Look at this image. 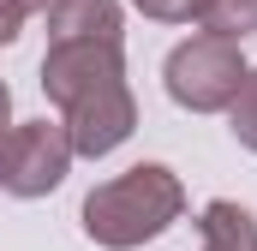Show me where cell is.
Instances as JSON below:
<instances>
[{
	"instance_id": "obj_3",
	"label": "cell",
	"mask_w": 257,
	"mask_h": 251,
	"mask_svg": "<svg viewBox=\"0 0 257 251\" xmlns=\"http://www.w3.org/2000/svg\"><path fill=\"white\" fill-rule=\"evenodd\" d=\"M72 168V138L60 120H24L0 138V191L6 197H48Z\"/></svg>"
},
{
	"instance_id": "obj_5",
	"label": "cell",
	"mask_w": 257,
	"mask_h": 251,
	"mask_svg": "<svg viewBox=\"0 0 257 251\" xmlns=\"http://www.w3.org/2000/svg\"><path fill=\"white\" fill-rule=\"evenodd\" d=\"M126 78V48L120 42H60L42 54V96L54 108H72L78 96L120 84Z\"/></svg>"
},
{
	"instance_id": "obj_12",
	"label": "cell",
	"mask_w": 257,
	"mask_h": 251,
	"mask_svg": "<svg viewBox=\"0 0 257 251\" xmlns=\"http://www.w3.org/2000/svg\"><path fill=\"white\" fill-rule=\"evenodd\" d=\"M6 120H12V90H6V84H0V138H6V132H12V126H6Z\"/></svg>"
},
{
	"instance_id": "obj_10",
	"label": "cell",
	"mask_w": 257,
	"mask_h": 251,
	"mask_svg": "<svg viewBox=\"0 0 257 251\" xmlns=\"http://www.w3.org/2000/svg\"><path fill=\"white\" fill-rule=\"evenodd\" d=\"M132 6H138L144 18H162V24H186L197 0H132Z\"/></svg>"
},
{
	"instance_id": "obj_2",
	"label": "cell",
	"mask_w": 257,
	"mask_h": 251,
	"mask_svg": "<svg viewBox=\"0 0 257 251\" xmlns=\"http://www.w3.org/2000/svg\"><path fill=\"white\" fill-rule=\"evenodd\" d=\"M245 72H251V66L239 60V42H221V36H192V42H180V48L168 54V66H162L168 96H174L180 108H192V114H221V108H233Z\"/></svg>"
},
{
	"instance_id": "obj_7",
	"label": "cell",
	"mask_w": 257,
	"mask_h": 251,
	"mask_svg": "<svg viewBox=\"0 0 257 251\" xmlns=\"http://www.w3.org/2000/svg\"><path fill=\"white\" fill-rule=\"evenodd\" d=\"M197 233H203V251H257V221H251V209H239L233 197L203 203Z\"/></svg>"
},
{
	"instance_id": "obj_8",
	"label": "cell",
	"mask_w": 257,
	"mask_h": 251,
	"mask_svg": "<svg viewBox=\"0 0 257 251\" xmlns=\"http://www.w3.org/2000/svg\"><path fill=\"white\" fill-rule=\"evenodd\" d=\"M192 18L203 24V36H221V42L257 36V0H197Z\"/></svg>"
},
{
	"instance_id": "obj_9",
	"label": "cell",
	"mask_w": 257,
	"mask_h": 251,
	"mask_svg": "<svg viewBox=\"0 0 257 251\" xmlns=\"http://www.w3.org/2000/svg\"><path fill=\"white\" fill-rule=\"evenodd\" d=\"M227 126H233L239 150L257 156V66L245 72V84H239V96H233V108H227Z\"/></svg>"
},
{
	"instance_id": "obj_1",
	"label": "cell",
	"mask_w": 257,
	"mask_h": 251,
	"mask_svg": "<svg viewBox=\"0 0 257 251\" xmlns=\"http://www.w3.org/2000/svg\"><path fill=\"white\" fill-rule=\"evenodd\" d=\"M180 209H186L180 174L162 168V162H138V168H126V174H114V180H102L90 191L84 209H78V221H84L90 245L132 251L144 239H156V233H168L180 221Z\"/></svg>"
},
{
	"instance_id": "obj_11",
	"label": "cell",
	"mask_w": 257,
	"mask_h": 251,
	"mask_svg": "<svg viewBox=\"0 0 257 251\" xmlns=\"http://www.w3.org/2000/svg\"><path fill=\"white\" fill-rule=\"evenodd\" d=\"M24 18H30V12H24L18 0H0V48H6V42H18V30H24Z\"/></svg>"
},
{
	"instance_id": "obj_13",
	"label": "cell",
	"mask_w": 257,
	"mask_h": 251,
	"mask_svg": "<svg viewBox=\"0 0 257 251\" xmlns=\"http://www.w3.org/2000/svg\"><path fill=\"white\" fill-rule=\"evenodd\" d=\"M18 6H24V12H48V0H18Z\"/></svg>"
},
{
	"instance_id": "obj_6",
	"label": "cell",
	"mask_w": 257,
	"mask_h": 251,
	"mask_svg": "<svg viewBox=\"0 0 257 251\" xmlns=\"http://www.w3.org/2000/svg\"><path fill=\"white\" fill-rule=\"evenodd\" d=\"M60 42H126L120 0H48V48Z\"/></svg>"
},
{
	"instance_id": "obj_4",
	"label": "cell",
	"mask_w": 257,
	"mask_h": 251,
	"mask_svg": "<svg viewBox=\"0 0 257 251\" xmlns=\"http://www.w3.org/2000/svg\"><path fill=\"white\" fill-rule=\"evenodd\" d=\"M60 126L72 138V156H114L138 132V102H132V84H102L90 96H78L72 108H60Z\"/></svg>"
}]
</instances>
